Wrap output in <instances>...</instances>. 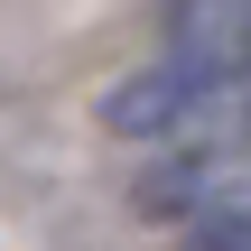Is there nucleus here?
<instances>
[{
  "mask_svg": "<svg viewBox=\"0 0 251 251\" xmlns=\"http://www.w3.org/2000/svg\"><path fill=\"white\" fill-rule=\"evenodd\" d=\"M205 93H224V84L168 47L149 75H130V84H112V93H102V130H121V140H158V130H177Z\"/></svg>",
  "mask_w": 251,
  "mask_h": 251,
  "instance_id": "obj_1",
  "label": "nucleus"
},
{
  "mask_svg": "<svg viewBox=\"0 0 251 251\" xmlns=\"http://www.w3.org/2000/svg\"><path fill=\"white\" fill-rule=\"evenodd\" d=\"M186 233H196V251H251V196H205Z\"/></svg>",
  "mask_w": 251,
  "mask_h": 251,
  "instance_id": "obj_2",
  "label": "nucleus"
}]
</instances>
